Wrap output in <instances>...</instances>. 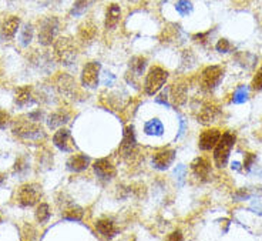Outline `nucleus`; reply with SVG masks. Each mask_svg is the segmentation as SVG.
I'll use <instances>...</instances> for the list:
<instances>
[{"label": "nucleus", "mask_w": 262, "mask_h": 241, "mask_svg": "<svg viewBox=\"0 0 262 241\" xmlns=\"http://www.w3.org/2000/svg\"><path fill=\"white\" fill-rule=\"evenodd\" d=\"M12 131H13L14 136L25 138V140H40V138L46 137V133L41 129V126L34 123V120H32V118L16 120L13 123V127H12Z\"/></svg>", "instance_id": "obj_1"}, {"label": "nucleus", "mask_w": 262, "mask_h": 241, "mask_svg": "<svg viewBox=\"0 0 262 241\" xmlns=\"http://www.w3.org/2000/svg\"><path fill=\"white\" fill-rule=\"evenodd\" d=\"M235 134L231 131H225L224 134H221L220 142L214 147V163L218 169H224L227 166L231 150L235 144Z\"/></svg>", "instance_id": "obj_2"}, {"label": "nucleus", "mask_w": 262, "mask_h": 241, "mask_svg": "<svg viewBox=\"0 0 262 241\" xmlns=\"http://www.w3.org/2000/svg\"><path fill=\"white\" fill-rule=\"evenodd\" d=\"M54 54L61 65L70 66L77 59V49L69 37H60L54 43Z\"/></svg>", "instance_id": "obj_3"}, {"label": "nucleus", "mask_w": 262, "mask_h": 241, "mask_svg": "<svg viewBox=\"0 0 262 241\" xmlns=\"http://www.w3.org/2000/svg\"><path fill=\"white\" fill-rule=\"evenodd\" d=\"M40 198H41V186L37 183L23 184L16 194V200L20 207H32L40 202Z\"/></svg>", "instance_id": "obj_4"}, {"label": "nucleus", "mask_w": 262, "mask_h": 241, "mask_svg": "<svg viewBox=\"0 0 262 241\" xmlns=\"http://www.w3.org/2000/svg\"><path fill=\"white\" fill-rule=\"evenodd\" d=\"M167 78H168V72L164 70L163 67H160V66L151 67L150 72L147 74V77H145V93H147L148 96H154L157 91H160L163 89V86L165 85Z\"/></svg>", "instance_id": "obj_5"}, {"label": "nucleus", "mask_w": 262, "mask_h": 241, "mask_svg": "<svg viewBox=\"0 0 262 241\" xmlns=\"http://www.w3.org/2000/svg\"><path fill=\"white\" fill-rule=\"evenodd\" d=\"M59 19L57 17H46L45 20H41L39 29V43L43 46L52 45V42L56 37V34L59 32Z\"/></svg>", "instance_id": "obj_6"}, {"label": "nucleus", "mask_w": 262, "mask_h": 241, "mask_svg": "<svg viewBox=\"0 0 262 241\" xmlns=\"http://www.w3.org/2000/svg\"><path fill=\"white\" fill-rule=\"evenodd\" d=\"M224 77V69L221 66H208L201 74V89L204 91H211L221 83Z\"/></svg>", "instance_id": "obj_7"}, {"label": "nucleus", "mask_w": 262, "mask_h": 241, "mask_svg": "<svg viewBox=\"0 0 262 241\" xmlns=\"http://www.w3.org/2000/svg\"><path fill=\"white\" fill-rule=\"evenodd\" d=\"M136 149H137V140H136V134H134V127L127 126L123 133V140L118 147V153L124 160L131 162V157L136 154Z\"/></svg>", "instance_id": "obj_8"}, {"label": "nucleus", "mask_w": 262, "mask_h": 241, "mask_svg": "<svg viewBox=\"0 0 262 241\" xmlns=\"http://www.w3.org/2000/svg\"><path fill=\"white\" fill-rule=\"evenodd\" d=\"M100 69L101 65L98 62H90L84 66L81 72V83L87 89H96L100 83Z\"/></svg>", "instance_id": "obj_9"}, {"label": "nucleus", "mask_w": 262, "mask_h": 241, "mask_svg": "<svg viewBox=\"0 0 262 241\" xmlns=\"http://www.w3.org/2000/svg\"><path fill=\"white\" fill-rule=\"evenodd\" d=\"M53 144L59 150L66 151V153H73V151L76 150V142H74L70 130H67V129H60L59 131L54 133Z\"/></svg>", "instance_id": "obj_10"}, {"label": "nucleus", "mask_w": 262, "mask_h": 241, "mask_svg": "<svg viewBox=\"0 0 262 241\" xmlns=\"http://www.w3.org/2000/svg\"><path fill=\"white\" fill-rule=\"evenodd\" d=\"M93 169H94V173L97 174V177L103 182H108L112 180L113 177L116 176V167L113 166V163L108 160V158H98L93 164Z\"/></svg>", "instance_id": "obj_11"}, {"label": "nucleus", "mask_w": 262, "mask_h": 241, "mask_svg": "<svg viewBox=\"0 0 262 241\" xmlns=\"http://www.w3.org/2000/svg\"><path fill=\"white\" fill-rule=\"evenodd\" d=\"M221 138V131L218 129H208L201 133V136L198 138V147L200 150L210 151L216 146V143Z\"/></svg>", "instance_id": "obj_12"}, {"label": "nucleus", "mask_w": 262, "mask_h": 241, "mask_svg": "<svg viewBox=\"0 0 262 241\" xmlns=\"http://www.w3.org/2000/svg\"><path fill=\"white\" fill-rule=\"evenodd\" d=\"M174 158H176V150L163 149L152 156V166L157 170H167L172 164Z\"/></svg>", "instance_id": "obj_13"}, {"label": "nucleus", "mask_w": 262, "mask_h": 241, "mask_svg": "<svg viewBox=\"0 0 262 241\" xmlns=\"http://www.w3.org/2000/svg\"><path fill=\"white\" fill-rule=\"evenodd\" d=\"M191 171L196 178H201L205 180L207 177L210 176L211 171V164L210 162L205 158V157H196L195 160L191 163Z\"/></svg>", "instance_id": "obj_14"}, {"label": "nucleus", "mask_w": 262, "mask_h": 241, "mask_svg": "<svg viewBox=\"0 0 262 241\" xmlns=\"http://www.w3.org/2000/svg\"><path fill=\"white\" fill-rule=\"evenodd\" d=\"M20 19L17 16H10L9 19L2 25L0 27V37L3 40H10L16 36V33L19 30Z\"/></svg>", "instance_id": "obj_15"}, {"label": "nucleus", "mask_w": 262, "mask_h": 241, "mask_svg": "<svg viewBox=\"0 0 262 241\" xmlns=\"http://www.w3.org/2000/svg\"><path fill=\"white\" fill-rule=\"evenodd\" d=\"M120 20H121V9L116 3H112L107 9V13H105V29L107 30H114L118 26Z\"/></svg>", "instance_id": "obj_16"}, {"label": "nucleus", "mask_w": 262, "mask_h": 241, "mask_svg": "<svg viewBox=\"0 0 262 241\" xmlns=\"http://www.w3.org/2000/svg\"><path fill=\"white\" fill-rule=\"evenodd\" d=\"M56 85H57V89H59L60 93L64 94V96H72L73 93L76 91V82L69 74H60L57 80H56Z\"/></svg>", "instance_id": "obj_17"}, {"label": "nucleus", "mask_w": 262, "mask_h": 241, "mask_svg": "<svg viewBox=\"0 0 262 241\" xmlns=\"http://www.w3.org/2000/svg\"><path fill=\"white\" fill-rule=\"evenodd\" d=\"M89 164H90V157H87L85 154H74L67 160V169L74 173H79L87 169Z\"/></svg>", "instance_id": "obj_18"}, {"label": "nucleus", "mask_w": 262, "mask_h": 241, "mask_svg": "<svg viewBox=\"0 0 262 241\" xmlns=\"http://www.w3.org/2000/svg\"><path fill=\"white\" fill-rule=\"evenodd\" d=\"M96 230L100 235L105 238H112L117 233V228L110 218H100L96 222Z\"/></svg>", "instance_id": "obj_19"}, {"label": "nucleus", "mask_w": 262, "mask_h": 241, "mask_svg": "<svg viewBox=\"0 0 262 241\" xmlns=\"http://www.w3.org/2000/svg\"><path fill=\"white\" fill-rule=\"evenodd\" d=\"M96 33H97V26L93 23L92 20H87L79 27V37L83 43L93 42L96 37Z\"/></svg>", "instance_id": "obj_20"}, {"label": "nucleus", "mask_w": 262, "mask_h": 241, "mask_svg": "<svg viewBox=\"0 0 262 241\" xmlns=\"http://www.w3.org/2000/svg\"><path fill=\"white\" fill-rule=\"evenodd\" d=\"M218 116H220V110L216 109L215 106H205V107H203L200 116H198V122L203 124H210L212 122H215Z\"/></svg>", "instance_id": "obj_21"}, {"label": "nucleus", "mask_w": 262, "mask_h": 241, "mask_svg": "<svg viewBox=\"0 0 262 241\" xmlns=\"http://www.w3.org/2000/svg\"><path fill=\"white\" fill-rule=\"evenodd\" d=\"M14 103L19 107H25L29 103H32V89L29 86H23L16 90V96H14Z\"/></svg>", "instance_id": "obj_22"}, {"label": "nucleus", "mask_w": 262, "mask_h": 241, "mask_svg": "<svg viewBox=\"0 0 262 241\" xmlns=\"http://www.w3.org/2000/svg\"><path fill=\"white\" fill-rule=\"evenodd\" d=\"M83 214H84L83 209L80 206H76V204H70L63 210V218L70 220V222H80L83 218Z\"/></svg>", "instance_id": "obj_23"}, {"label": "nucleus", "mask_w": 262, "mask_h": 241, "mask_svg": "<svg viewBox=\"0 0 262 241\" xmlns=\"http://www.w3.org/2000/svg\"><path fill=\"white\" fill-rule=\"evenodd\" d=\"M69 114L66 113V111L60 110V111H56V113H53L52 116L49 117L47 120V124H49V127L54 130L56 127H59V126H63V124L69 123Z\"/></svg>", "instance_id": "obj_24"}, {"label": "nucleus", "mask_w": 262, "mask_h": 241, "mask_svg": "<svg viewBox=\"0 0 262 241\" xmlns=\"http://www.w3.org/2000/svg\"><path fill=\"white\" fill-rule=\"evenodd\" d=\"M144 131L148 136H163L164 126L158 118H152L144 124Z\"/></svg>", "instance_id": "obj_25"}, {"label": "nucleus", "mask_w": 262, "mask_h": 241, "mask_svg": "<svg viewBox=\"0 0 262 241\" xmlns=\"http://www.w3.org/2000/svg\"><path fill=\"white\" fill-rule=\"evenodd\" d=\"M96 0H76L74 2V5H73V9H72V16L74 17H80V16H83V14L90 9L93 3H94Z\"/></svg>", "instance_id": "obj_26"}, {"label": "nucleus", "mask_w": 262, "mask_h": 241, "mask_svg": "<svg viewBox=\"0 0 262 241\" xmlns=\"http://www.w3.org/2000/svg\"><path fill=\"white\" fill-rule=\"evenodd\" d=\"M249 97V87L245 85H241L236 87L235 93L232 94V102L235 105H243Z\"/></svg>", "instance_id": "obj_27"}, {"label": "nucleus", "mask_w": 262, "mask_h": 241, "mask_svg": "<svg viewBox=\"0 0 262 241\" xmlns=\"http://www.w3.org/2000/svg\"><path fill=\"white\" fill-rule=\"evenodd\" d=\"M145 66H147V59L145 57H133L130 60V69L131 72L134 73L136 76H141L145 70Z\"/></svg>", "instance_id": "obj_28"}, {"label": "nucleus", "mask_w": 262, "mask_h": 241, "mask_svg": "<svg viewBox=\"0 0 262 241\" xmlns=\"http://www.w3.org/2000/svg\"><path fill=\"white\" fill-rule=\"evenodd\" d=\"M34 215H36V220H37L40 224H45V223L49 222V218H50V215H52L49 204L41 203L39 207H37V210H36V214Z\"/></svg>", "instance_id": "obj_29"}, {"label": "nucleus", "mask_w": 262, "mask_h": 241, "mask_svg": "<svg viewBox=\"0 0 262 241\" xmlns=\"http://www.w3.org/2000/svg\"><path fill=\"white\" fill-rule=\"evenodd\" d=\"M172 100H174V103L176 105H183L184 102H185V96H187V89H185V86L183 85H174L172 86Z\"/></svg>", "instance_id": "obj_30"}, {"label": "nucleus", "mask_w": 262, "mask_h": 241, "mask_svg": "<svg viewBox=\"0 0 262 241\" xmlns=\"http://www.w3.org/2000/svg\"><path fill=\"white\" fill-rule=\"evenodd\" d=\"M192 9H194V6H192L190 0H178L176 3V10L181 16H188L192 12Z\"/></svg>", "instance_id": "obj_31"}, {"label": "nucleus", "mask_w": 262, "mask_h": 241, "mask_svg": "<svg viewBox=\"0 0 262 241\" xmlns=\"http://www.w3.org/2000/svg\"><path fill=\"white\" fill-rule=\"evenodd\" d=\"M33 39V27L32 25H26V26L21 29L20 33V43L23 46H27Z\"/></svg>", "instance_id": "obj_32"}, {"label": "nucleus", "mask_w": 262, "mask_h": 241, "mask_svg": "<svg viewBox=\"0 0 262 241\" xmlns=\"http://www.w3.org/2000/svg\"><path fill=\"white\" fill-rule=\"evenodd\" d=\"M251 87H252V90H255V91H261L262 90V66L259 67V70L256 72L255 77L252 78Z\"/></svg>", "instance_id": "obj_33"}, {"label": "nucleus", "mask_w": 262, "mask_h": 241, "mask_svg": "<svg viewBox=\"0 0 262 241\" xmlns=\"http://www.w3.org/2000/svg\"><path fill=\"white\" fill-rule=\"evenodd\" d=\"M185 173H187L185 166H184V164H178L177 169H176V171H174V174L177 176L178 184H180V186H183L184 184V180H185Z\"/></svg>", "instance_id": "obj_34"}, {"label": "nucleus", "mask_w": 262, "mask_h": 241, "mask_svg": "<svg viewBox=\"0 0 262 241\" xmlns=\"http://www.w3.org/2000/svg\"><path fill=\"white\" fill-rule=\"evenodd\" d=\"M215 49H216V52H220V53H228L229 50H231V43H229L227 39L218 40Z\"/></svg>", "instance_id": "obj_35"}, {"label": "nucleus", "mask_w": 262, "mask_h": 241, "mask_svg": "<svg viewBox=\"0 0 262 241\" xmlns=\"http://www.w3.org/2000/svg\"><path fill=\"white\" fill-rule=\"evenodd\" d=\"M10 123V114L5 110H0V130L6 129Z\"/></svg>", "instance_id": "obj_36"}, {"label": "nucleus", "mask_w": 262, "mask_h": 241, "mask_svg": "<svg viewBox=\"0 0 262 241\" xmlns=\"http://www.w3.org/2000/svg\"><path fill=\"white\" fill-rule=\"evenodd\" d=\"M255 154H252V153H248V154H245V162H244V169L249 170L252 167V164L255 162Z\"/></svg>", "instance_id": "obj_37"}, {"label": "nucleus", "mask_w": 262, "mask_h": 241, "mask_svg": "<svg viewBox=\"0 0 262 241\" xmlns=\"http://www.w3.org/2000/svg\"><path fill=\"white\" fill-rule=\"evenodd\" d=\"M156 103L158 105H163L165 107H170V103H168V96H167V91H163L158 97H156Z\"/></svg>", "instance_id": "obj_38"}, {"label": "nucleus", "mask_w": 262, "mask_h": 241, "mask_svg": "<svg viewBox=\"0 0 262 241\" xmlns=\"http://www.w3.org/2000/svg\"><path fill=\"white\" fill-rule=\"evenodd\" d=\"M208 36H210V32L200 33V34H194V36H192V40H194V42H196V43H205Z\"/></svg>", "instance_id": "obj_39"}, {"label": "nucleus", "mask_w": 262, "mask_h": 241, "mask_svg": "<svg viewBox=\"0 0 262 241\" xmlns=\"http://www.w3.org/2000/svg\"><path fill=\"white\" fill-rule=\"evenodd\" d=\"M116 82V76L114 74H112V73H104V80H103V83H104V86H112L113 83Z\"/></svg>", "instance_id": "obj_40"}, {"label": "nucleus", "mask_w": 262, "mask_h": 241, "mask_svg": "<svg viewBox=\"0 0 262 241\" xmlns=\"http://www.w3.org/2000/svg\"><path fill=\"white\" fill-rule=\"evenodd\" d=\"M239 202V200H248L249 197H251V194L249 193H247V190H239L238 193H236L235 196H234Z\"/></svg>", "instance_id": "obj_41"}, {"label": "nucleus", "mask_w": 262, "mask_h": 241, "mask_svg": "<svg viewBox=\"0 0 262 241\" xmlns=\"http://www.w3.org/2000/svg\"><path fill=\"white\" fill-rule=\"evenodd\" d=\"M168 240H183V234H181V231H174L172 235H168Z\"/></svg>", "instance_id": "obj_42"}, {"label": "nucleus", "mask_w": 262, "mask_h": 241, "mask_svg": "<svg viewBox=\"0 0 262 241\" xmlns=\"http://www.w3.org/2000/svg\"><path fill=\"white\" fill-rule=\"evenodd\" d=\"M180 124H181V126H180V133H178V134H177V138H178V137L183 136L184 131H185V122H184L183 118L180 120Z\"/></svg>", "instance_id": "obj_43"}, {"label": "nucleus", "mask_w": 262, "mask_h": 241, "mask_svg": "<svg viewBox=\"0 0 262 241\" xmlns=\"http://www.w3.org/2000/svg\"><path fill=\"white\" fill-rule=\"evenodd\" d=\"M232 170H241V164L238 162H232Z\"/></svg>", "instance_id": "obj_44"}, {"label": "nucleus", "mask_w": 262, "mask_h": 241, "mask_svg": "<svg viewBox=\"0 0 262 241\" xmlns=\"http://www.w3.org/2000/svg\"><path fill=\"white\" fill-rule=\"evenodd\" d=\"M130 2H137V0H130Z\"/></svg>", "instance_id": "obj_45"}, {"label": "nucleus", "mask_w": 262, "mask_h": 241, "mask_svg": "<svg viewBox=\"0 0 262 241\" xmlns=\"http://www.w3.org/2000/svg\"><path fill=\"white\" fill-rule=\"evenodd\" d=\"M0 223H2V217H0Z\"/></svg>", "instance_id": "obj_46"}]
</instances>
